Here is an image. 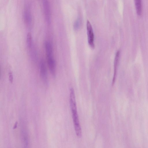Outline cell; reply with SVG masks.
<instances>
[{
    "label": "cell",
    "instance_id": "obj_1",
    "mask_svg": "<svg viewBox=\"0 0 148 148\" xmlns=\"http://www.w3.org/2000/svg\"><path fill=\"white\" fill-rule=\"evenodd\" d=\"M70 104L75 130L77 136L80 138L82 136V130L77 112L74 91L72 88L70 89Z\"/></svg>",
    "mask_w": 148,
    "mask_h": 148
},
{
    "label": "cell",
    "instance_id": "obj_2",
    "mask_svg": "<svg viewBox=\"0 0 148 148\" xmlns=\"http://www.w3.org/2000/svg\"><path fill=\"white\" fill-rule=\"evenodd\" d=\"M88 41L89 45L92 48H95L94 34L92 26L89 21H87L86 24Z\"/></svg>",
    "mask_w": 148,
    "mask_h": 148
},
{
    "label": "cell",
    "instance_id": "obj_3",
    "mask_svg": "<svg viewBox=\"0 0 148 148\" xmlns=\"http://www.w3.org/2000/svg\"><path fill=\"white\" fill-rule=\"evenodd\" d=\"M40 70L41 79L46 85H48V79L47 70L44 62L41 60L40 63Z\"/></svg>",
    "mask_w": 148,
    "mask_h": 148
},
{
    "label": "cell",
    "instance_id": "obj_4",
    "mask_svg": "<svg viewBox=\"0 0 148 148\" xmlns=\"http://www.w3.org/2000/svg\"><path fill=\"white\" fill-rule=\"evenodd\" d=\"M47 62L50 71L52 76L56 75V63L53 56H47Z\"/></svg>",
    "mask_w": 148,
    "mask_h": 148
},
{
    "label": "cell",
    "instance_id": "obj_5",
    "mask_svg": "<svg viewBox=\"0 0 148 148\" xmlns=\"http://www.w3.org/2000/svg\"><path fill=\"white\" fill-rule=\"evenodd\" d=\"M120 52L118 51L116 54L114 61V74L112 80V84L113 85L116 79L118 65L119 62Z\"/></svg>",
    "mask_w": 148,
    "mask_h": 148
},
{
    "label": "cell",
    "instance_id": "obj_6",
    "mask_svg": "<svg viewBox=\"0 0 148 148\" xmlns=\"http://www.w3.org/2000/svg\"><path fill=\"white\" fill-rule=\"evenodd\" d=\"M44 11L45 18L47 22L49 23L50 22L51 14L49 6L48 0H43Z\"/></svg>",
    "mask_w": 148,
    "mask_h": 148
},
{
    "label": "cell",
    "instance_id": "obj_7",
    "mask_svg": "<svg viewBox=\"0 0 148 148\" xmlns=\"http://www.w3.org/2000/svg\"><path fill=\"white\" fill-rule=\"evenodd\" d=\"M45 47L47 56H53V47L51 44L49 42L46 41Z\"/></svg>",
    "mask_w": 148,
    "mask_h": 148
},
{
    "label": "cell",
    "instance_id": "obj_8",
    "mask_svg": "<svg viewBox=\"0 0 148 148\" xmlns=\"http://www.w3.org/2000/svg\"><path fill=\"white\" fill-rule=\"evenodd\" d=\"M25 21L27 25L30 24L32 21L31 16L28 8H26L25 10L24 13Z\"/></svg>",
    "mask_w": 148,
    "mask_h": 148
},
{
    "label": "cell",
    "instance_id": "obj_9",
    "mask_svg": "<svg viewBox=\"0 0 148 148\" xmlns=\"http://www.w3.org/2000/svg\"><path fill=\"white\" fill-rule=\"evenodd\" d=\"M27 44L29 48H31L32 46V34L30 32H28L27 36Z\"/></svg>",
    "mask_w": 148,
    "mask_h": 148
},
{
    "label": "cell",
    "instance_id": "obj_10",
    "mask_svg": "<svg viewBox=\"0 0 148 148\" xmlns=\"http://www.w3.org/2000/svg\"><path fill=\"white\" fill-rule=\"evenodd\" d=\"M80 25V22L79 20H77L74 23V29L75 30L78 29Z\"/></svg>",
    "mask_w": 148,
    "mask_h": 148
},
{
    "label": "cell",
    "instance_id": "obj_11",
    "mask_svg": "<svg viewBox=\"0 0 148 148\" xmlns=\"http://www.w3.org/2000/svg\"><path fill=\"white\" fill-rule=\"evenodd\" d=\"M9 79L10 82L12 83L13 82V75L12 72H10L8 73Z\"/></svg>",
    "mask_w": 148,
    "mask_h": 148
},
{
    "label": "cell",
    "instance_id": "obj_12",
    "mask_svg": "<svg viewBox=\"0 0 148 148\" xmlns=\"http://www.w3.org/2000/svg\"><path fill=\"white\" fill-rule=\"evenodd\" d=\"M17 122H16L14 124V126L13 129H15L17 127Z\"/></svg>",
    "mask_w": 148,
    "mask_h": 148
}]
</instances>
